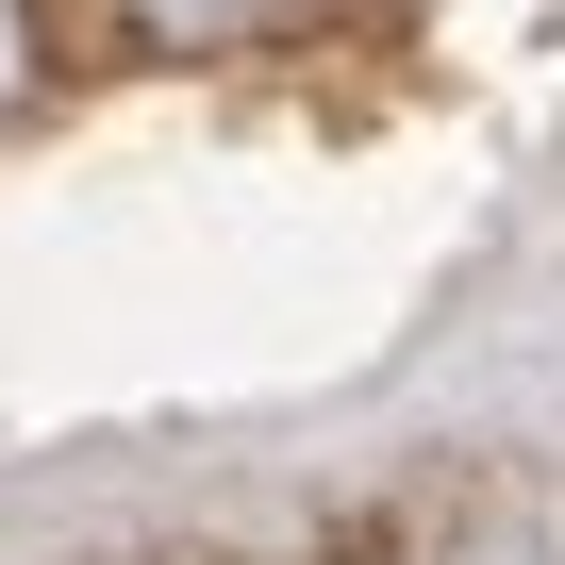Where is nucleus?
I'll list each match as a JSON object with an SVG mask.
<instances>
[{"instance_id":"2","label":"nucleus","mask_w":565,"mask_h":565,"mask_svg":"<svg viewBox=\"0 0 565 565\" xmlns=\"http://www.w3.org/2000/svg\"><path fill=\"white\" fill-rule=\"evenodd\" d=\"M399 565H565L548 532H449V548H399Z\"/></svg>"},{"instance_id":"1","label":"nucleus","mask_w":565,"mask_h":565,"mask_svg":"<svg viewBox=\"0 0 565 565\" xmlns=\"http://www.w3.org/2000/svg\"><path fill=\"white\" fill-rule=\"evenodd\" d=\"M150 34H183V51H233V34H266V18H300V0H134Z\"/></svg>"}]
</instances>
